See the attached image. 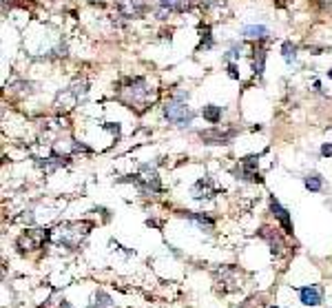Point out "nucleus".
<instances>
[{
    "mask_svg": "<svg viewBox=\"0 0 332 308\" xmlns=\"http://www.w3.org/2000/svg\"><path fill=\"white\" fill-rule=\"evenodd\" d=\"M281 54H283V60H286L288 65H294V60H297V47H294L290 40H286L281 45Z\"/></svg>",
    "mask_w": 332,
    "mask_h": 308,
    "instance_id": "12",
    "label": "nucleus"
},
{
    "mask_svg": "<svg viewBox=\"0 0 332 308\" xmlns=\"http://www.w3.org/2000/svg\"><path fill=\"white\" fill-rule=\"evenodd\" d=\"M264 60H266V51L264 49H259V51H255V71L259 73H264Z\"/></svg>",
    "mask_w": 332,
    "mask_h": 308,
    "instance_id": "16",
    "label": "nucleus"
},
{
    "mask_svg": "<svg viewBox=\"0 0 332 308\" xmlns=\"http://www.w3.org/2000/svg\"><path fill=\"white\" fill-rule=\"evenodd\" d=\"M270 211H272V215H275L277 220H279V224L283 226V233L292 235V222H290V215H288V211L283 209V206H281L275 198H270Z\"/></svg>",
    "mask_w": 332,
    "mask_h": 308,
    "instance_id": "6",
    "label": "nucleus"
},
{
    "mask_svg": "<svg viewBox=\"0 0 332 308\" xmlns=\"http://www.w3.org/2000/svg\"><path fill=\"white\" fill-rule=\"evenodd\" d=\"M228 76H230V78H239V73H237V65H235V62H230V65H228Z\"/></svg>",
    "mask_w": 332,
    "mask_h": 308,
    "instance_id": "17",
    "label": "nucleus"
},
{
    "mask_svg": "<svg viewBox=\"0 0 332 308\" xmlns=\"http://www.w3.org/2000/svg\"><path fill=\"white\" fill-rule=\"evenodd\" d=\"M303 184H306V189L308 191H314V193H317V191H321V178L317 173H310V175H306V178H303Z\"/></svg>",
    "mask_w": 332,
    "mask_h": 308,
    "instance_id": "15",
    "label": "nucleus"
},
{
    "mask_svg": "<svg viewBox=\"0 0 332 308\" xmlns=\"http://www.w3.org/2000/svg\"><path fill=\"white\" fill-rule=\"evenodd\" d=\"M242 36H246V38H250V40H264L266 36H268V29H266L264 25H246L242 29Z\"/></svg>",
    "mask_w": 332,
    "mask_h": 308,
    "instance_id": "9",
    "label": "nucleus"
},
{
    "mask_svg": "<svg viewBox=\"0 0 332 308\" xmlns=\"http://www.w3.org/2000/svg\"><path fill=\"white\" fill-rule=\"evenodd\" d=\"M270 308H277V306H270Z\"/></svg>",
    "mask_w": 332,
    "mask_h": 308,
    "instance_id": "20",
    "label": "nucleus"
},
{
    "mask_svg": "<svg viewBox=\"0 0 332 308\" xmlns=\"http://www.w3.org/2000/svg\"><path fill=\"white\" fill-rule=\"evenodd\" d=\"M89 308H113V301H111V297H109V295H106V293H102V290H100V293L95 295L93 304H91Z\"/></svg>",
    "mask_w": 332,
    "mask_h": 308,
    "instance_id": "13",
    "label": "nucleus"
},
{
    "mask_svg": "<svg viewBox=\"0 0 332 308\" xmlns=\"http://www.w3.org/2000/svg\"><path fill=\"white\" fill-rule=\"evenodd\" d=\"M91 224H78V222H73V224H62L58 226L56 231L51 233L53 242L58 244V246H64V248H76L80 242H82V237H87Z\"/></svg>",
    "mask_w": 332,
    "mask_h": 308,
    "instance_id": "1",
    "label": "nucleus"
},
{
    "mask_svg": "<svg viewBox=\"0 0 332 308\" xmlns=\"http://www.w3.org/2000/svg\"><path fill=\"white\" fill-rule=\"evenodd\" d=\"M202 115H204V120H208L211 124H217L219 120H222V107H215V104H208V107L202 109Z\"/></svg>",
    "mask_w": 332,
    "mask_h": 308,
    "instance_id": "11",
    "label": "nucleus"
},
{
    "mask_svg": "<svg viewBox=\"0 0 332 308\" xmlns=\"http://www.w3.org/2000/svg\"><path fill=\"white\" fill-rule=\"evenodd\" d=\"M233 135H235V131H219V129L202 131V140H204L206 144H228Z\"/></svg>",
    "mask_w": 332,
    "mask_h": 308,
    "instance_id": "8",
    "label": "nucleus"
},
{
    "mask_svg": "<svg viewBox=\"0 0 332 308\" xmlns=\"http://www.w3.org/2000/svg\"><path fill=\"white\" fill-rule=\"evenodd\" d=\"M237 175L242 180H248V182H261L259 173H257V158H244Z\"/></svg>",
    "mask_w": 332,
    "mask_h": 308,
    "instance_id": "5",
    "label": "nucleus"
},
{
    "mask_svg": "<svg viewBox=\"0 0 332 308\" xmlns=\"http://www.w3.org/2000/svg\"><path fill=\"white\" fill-rule=\"evenodd\" d=\"M332 153V144H323L321 146V156H330Z\"/></svg>",
    "mask_w": 332,
    "mask_h": 308,
    "instance_id": "18",
    "label": "nucleus"
},
{
    "mask_svg": "<svg viewBox=\"0 0 332 308\" xmlns=\"http://www.w3.org/2000/svg\"><path fill=\"white\" fill-rule=\"evenodd\" d=\"M299 297H301V304L319 306L323 301V288L321 286H303V288H299Z\"/></svg>",
    "mask_w": 332,
    "mask_h": 308,
    "instance_id": "4",
    "label": "nucleus"
},
{
    "mask_svg": "<svg viewBox=\"0 0 332 308\" xmlns=\"http://www.w3.org/2000/svg\"><path fill=\"white\" fill-rule=\"evenodd\" d=\"M193 3L195 0H159V5L169 12H186V9H191Z\"/></svg>",
    "mask_w": 332,
    "mask_h": 308,
    "instance_id": "10",
    "label": "nucleus"
},
{
    "mask_svg": "<svg viewBox=\"0 0 332 308\" xmlns=\"http://www.w3.org/2000/svg\"><path fill=\"white\" fill-rule=\"evenodd\" d=\"M328 78H332V69H330V71H328Z\"/></svg>",
    "mask_w": 332,
    "mask_h": 308,
    "instance_id": "19",
    "label": "nucleus"
},
{
    "mask_svg": "<svg viewBox=\"0 0 332 308\" xmlns=\"http://www.w3.org/2000/svg\"><path fill=\"white\" fill-rule=\"evenodd\" d=\"M131 182H135V187L142 191L144 195L148 193H157L159 191V178H157V171L151 169L148 164H142L140 167V173L137 175H131Z\"/></svg>",
    "mask_w": 332,
    "mask_h": 308,
    "instance_id": "3",
    "label": "nucleus"
},
{
    "mask_svg": "<svg viewBox=\"0 0 332 308\" xmlns=\"http://www.w3.org/2000/svg\"><path fill=\"white\" fill-rule=\"evenodd\" d=\"M189 217L195 224H200L202 228H206V231H213V226H215V222L211 220V217H206V215H200V213H189Z\"/></svg>",
    "mask_w": 332,
    "mask_h": 308,
    "instance_id": "14",
    "label": "nucleus"
},
{
    "mask_svg": "<svg viewBox=\"0 0 332 308\" xmlns=\"http://www.w3.org/2000/svg\"><path fill=\"white\" fill-rule=\"evenodd\" d=\"M213 193H215V189H213V182L208 178L204 180H197L195 184H193V189H191V195H193V200H208V198H213Z\"/></svg>",
    "mask_w": 332,
    "mask_h": 308,
    "instance_id": "7",
    "label": "nucleus"
},
{
    "mask_svg": "<svg viewBox=\"0 0 332 308\" xmlns=\"http://www.w3.org/2000/svg\"><path fill=\"white\" fill-rule=\"evenodd\" d=\"M164 118L169 120L171 124H175V126H189L193 122V118H195V113H193L191 107L184 102V98L178 95V98H171L169 102H166Z\"/></svg>",
    "mask_w": 332,
    "mask_h": 308,
    "instance_id": "2",
    "label": "nucleus"
}]
</instances>
